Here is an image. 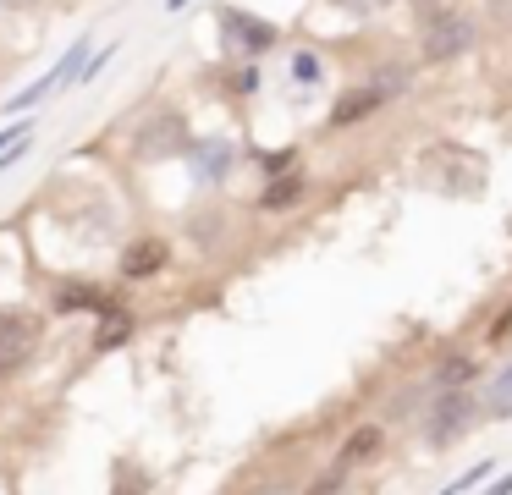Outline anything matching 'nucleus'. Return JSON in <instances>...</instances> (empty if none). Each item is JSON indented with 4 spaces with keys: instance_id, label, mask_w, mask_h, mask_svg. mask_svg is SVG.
<instances>
[{
    "instance_id": "nucleus-21",
    "label": "nucleus",
    "mask_w": 512,
    "mask_h": 495,
    "mask_svg": "<svg viewBox=\"0 0 512 495\" xmlns=\"http://www.w3.org/2000/svg\"><path fill=\"white\" fill-rule=\"evenodd\" d=\"M485 495H512V479H501V484H490Z\"/></svg>"
},
{
    "instance_id": "nucleus-6",
    "label": "nucleus",
    "mask_w": 512,
    "mask_h": 495,
    "mask_svg": "<svg viewBox=\"0 0 512 495\" xmlns=\"http://www.w3.org/2000/svg\"><path fill=\"white\" fill-rule=\"evenodd\" d=\"M171 264V242H160V237H138L133 248L122 253V275L127 281H144V275H160Z\"/></svg>"
},
{
    "instance_id": "nucleus-18",
    "label": "nucleus",
    "mask_w": 512,
    "mask_h": 495,
    "mask_svg": "<svg viewBox=\"0 0 512 495\" xmlns=\"http://www.w3.org/2000/svg\"><path fill=\"white\" fill-rule=\"evenodd\" d=\"M331 6H342V11H353V17H375V11H386V6H397V0H331Z\"/></svg>"
},
{
    "instance_id": "nucleus-10",
    "label": "nucleus",
    "mask_w": 512,
    "mask_h": 495,
    "mask_svg": "<svg viewBox=\"0 0 512 495\" xmlns=\"http://www.w3.org/2000/svg\"><path fill=\"white\" fill-rule=\"evenodd\" d=\"M380 446H386V429H380V424H364L358 435H347V446H342V451H336V468H342V473H353L358 462L380 457Z\"/></svg>"
},
{
    "instance_id": "nucleus-15",
    "label": "nucleus",
    "mask_w": 512,
    "mask_h": 495,
    "mask_svg": "<svg viewBox=\"0 0 512 495\" xmlns=\"http://www.w3.org/2000/svg\"><path fill=\"white\" fill-rule=\"evenodd\" d=\"M320 77H325V66H320V55H314V50H298V55H292V83L314 88Z\"/></svg>"
},
{
    "instance_id": "nucleus-20",
    "label": "nucleus",
    "mask_w": 512,
    "mask_h": 495,
    "mask_svg": "<svg viewBox=\"0 0 512 495\" xmlns=\"http://www.w3.org/2000/svg\"><path fill=\"white\" fill-rule=\"evenodd\" d=\"M507 336H512V314H501L496 325H490V336H485V341H490V347H501Z\"/></svg>"
},
{
    "instance_id": "nucleus-19",
    "label": "nucleus",
    "mask_w": 512,
    "mask_h": 495,
    "mask_svg": "<svg viewBox=\"0 0 512 495\" xmlns=\"http://www.w3.org/2000/svg\"><path fill=\"white\" fill-rule=\"evenodd\" d=\"M232 88H237V94H254V88H259V72H254V66H243V72L232 77Z\"/></svg>"
},
{
    "instance_id": "nucleus-1",
    "label": "nucleus",
    "mask_w": 512,
    "mask_h": 495,
    "mask_svg": "<svg viewBox=\"0 0 512 495\" xmlns=\"http://www.w3.org/2000/svg\"><path fill=\"white\" fill-rule=\"evenodd\" d=\"M474 418H479V396L474 391H435L430 407H424V418H419V446L424 451L457 446V440L474 429Z\"/></svg>"
},
{
    "instance_id": "nucleus-22",
    "label": "nucleus",
    "mask_w": 512,
    "mask_h": 495,
    "mask_svg": "<svg viewBox=\"0 0 512 495\" xmlns=\"http://www.w3.org/2000/svg\"><path fill=\"white\" fill-rule=\"evenodd\" d=\"M166 6H171V11H182V6H188V0H166Z\"/></svg>"
},
{
    "instance_id": "nucleus-13",
    "label": "nucleus",
    "mask_w": 512,
    "mask_h": 495,
    "mask_svg": "<svg viewBox=\"0 0 512 495\" xmlns=\"http://www.w3.org/2000/svg\"><path fill=\"white\" fill-rule=\"evenodd\" d=\"M303 198V176L298 171H287V176H276V182L265 187V198H259V209H270V215H287L292 204Z\"/></svg>"
},
{
    "instance_id": "nucleus-7",
    "label": "nucleus",
    "mask_w": 512,
    "mask_h": 495,
    "mask_svg": "<svg viewBox=\"0 0 512 495\" xmlns=\"http://www.w3.org/2000/svg\"><path fill=\"white\" fill-rule=\"evenodd\" d=\"M474 380H479V363L468 352H446L430 374V391H474Z\"/></svg>"
},
{
    "instance_id": "nucleus-16",
    "label": "nucleus",
    "mask_w": 512,
    "mask_h": 495,
    "mask_svg": "<svg viewBox=\"0 0 512 495\" xmlns=\"http://www.w3.org/2000/svg\"><path fill=\"white\" fill-rule=\"evenodd\" d=\"M292 160H298V149H270V154H259V171L287 176V171H292Z\"/></svg>"
},
{
    "instance_id": "nucleus-17",
    "label": "nucleus",
    "mask_w": 512,
    "mask_h": 495,
    "mask_svg": "<svg viewBox=\"0 0 512 495\" xmlns=\"http://www.w3.org/2000/svg\"><path fill=\"white\" fill-rule=\"evenodd\" d=\"M490 468H496V462H479V468H468V473H463V479H457V484H452V490H446V495H463V490H479V484L490 479Z\"/></svg>"
},
{
    "instance_id": "nucleus-4",
    "label": "nucleus",
    "mask_w": 512,
    "mask_h": 495,
    "mask_svg": "<svg viewBox=\"0 0 512 495\" xmlns=\"http://www.w3.org/2000/svg\"><path fill=\"white\" fill-rule=\"evenodd\" d=\"M221 33H226V44H232V50H243V55H265L270 44L281 39L276 22L254 17V11H237V6L221 11Z\"/></svg>"
},
{
    "instance_id": "nucleus-14",
    "label": "nucleus",
    "mask_w": 512,
    "mask_h": 495,
    "mask_svg": "<svg viewBox=\"0 0 512 495\" xmlns=\"http://www.w3.org/2000/svg\"><path fill=\"white\" fill-rule=\"evenodd\" d=\"M127 336H133V319H127L122 308H111V314L100 319V336H94V347H100V352H116Z\"/></svg>"
},
{
    "instance_id": "nucleus-8",
    "label": "nucleus",
    "mask_w": 512,
    "mask_h": 495,
    "mask_svg": "<svg viewBox=\"0 0 512 495\" xmlns=\"http://www.w3.org/2000/svg\"><path fill=\"white\" fill-rule=\"evenodd\" d=\"M188 143V127H182L177 110H160V127H149L144 138H138V154H149V160H160V154L182 149Z\"/></svg>"
},
{
    "instance_id": "nucleus-12",
    "label": "nucleus",
    "mask_w": 512,
    "mask_h": 495,
    "mask_svg": "<svg viewBox=\"0 0 512 495\" xmlns=\"http://www.w3.org/2000/svg\"><path fill=\"white\" fill-rule=\"evenodd\" d=\"M232 143H221V138H210V143H199V149H193V176H199V182H221L226 171H232Z\"/></svg>"
},
{
    "instance_id": "nucleus-5",
    "label": "nucleus",
    "mask_w": 512,
    "mask_h": 495,
    "mask_svg": "<svg viewBox=\"0 0 512 495\" xmlns=\"http://www.w3.org/2000/svg\"><path fill=\"white\" fill-rule=\"evenodd\" d=\"M380 105H386V94H380L375 83H358V88H347V94H336L331 116H325V132H347V127H358V121H369Z\"/></svg>"
},
{
    "instance_id": "nucleus-11",
    "label": "nucleus",
    "mask_w": 512,
    "mask_h": 495,
    "mask_svg": "<svg viewBox=\"0 0 512 495\" xmlns=\"http://www.w3.org/2000/svg\"><path fill=\"white\" fill-rule=\"evenodd\" d=\"M479 413L485 418H512V358L485 380V391H479Z\"/></svg>"
},
{
    "instance_id": "nucleus-9",
    "label": "nucleus",
    "mask_w": 512,
    "mask_h": 495,
    "mask_svg": "<svg viewBox=\"0 0 512 495\" xmlns=\"http://www.w3.org/2000/svg\"><path fill=\"white\" fill-rule=\"evenodd\" d=\"M56 308H67V314H72V308H94V314L105 319V314L116 308V297L105 292V286H94V281H67V286L56 292Z\"/></svg>"
},
{
    "instance_id": "nucleus-3",
    "label": "nucleus",
    "mask_w": 512,
    "mask_h": 495,
    "mask_svg": "<svg viewBox=\"0 0 512 495\" xmlns=\"http://www.w3.org/2000/svg\"><path fill=\"white\" fill-rule=\"evenodd\" d=\"M39 341V319L34 314H17V308H0V374H12L28 363Z\"/></svg>"
},
{
    "instance_id": "nucleus-2",
    "label": "nucleus",
    "mask_w": 512,
    "mask_h": 495,
    "mask_svg": "<svg viewBox=\"0 0 512 495\" xmlns=\"http://www.w3.org/2000/svg\"><path fill=\"white\" fill-rule=\"evenodd\" d=\"M474 39H479V28H474L468 11H441V17H430L419 28V61L446 66V61H457V55L474 50Z\"/></svg>"
}]
</instances>
